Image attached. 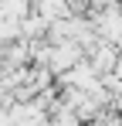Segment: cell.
<instances>
[{
	"label": "cell",
	"mask_w": 122,
	"mask_h": 126,
	"mask_svg": "<svg viewBox=\"0 0 122 126\" xmlns=\"http://www.w3.org/2000/svg\"><path fill=\"white\" fill-rule=\"evenodd\" d=\"M85 58H88V51H85L78 41H58V44H51L48 68H51L54 75H64V72H71L75 65H81Z\"/></svg>",
	"instance_id": "obj_1"
},
{
	"label": "cell",
	"mask_w": 122,
	"mask_h": 126,
	"mask_svg": "<svg viewBox=\"0 0 122 126\" xmlns=\"http://www.w3.org/2000/svg\"><path fill=\"white\" fill-rule=\"evenodd\" d=\"M51 126H81V116L71 106H58L54 116H51Z\"/></svg>",
	"instance_id": "obj_2"
}]
</instances>
